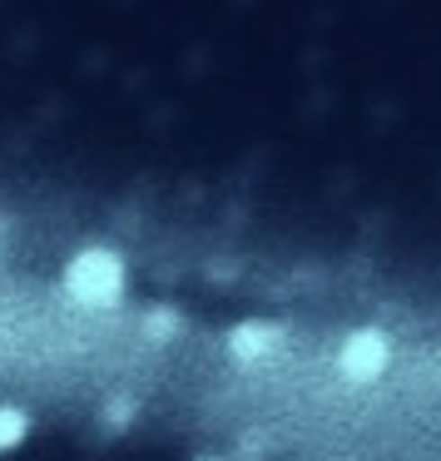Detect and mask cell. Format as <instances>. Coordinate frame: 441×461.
Instances as JSON below:
<instances>
[{
	"mask_svg": "<svg viewBox=\"0 0 441 461\" xmlns=\"http://www.w3.org/2000/svg\"><path fill=\"white\" fill-rule=\"evenodd\" d=\"M0 243L441 318V0H0Z\"/></svg>",
	"mask_w": 441,
	"mask_h": 461,
	"instance_id": "1",
	"label": "cell"
}]
</instances>
